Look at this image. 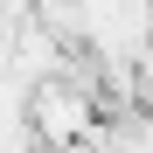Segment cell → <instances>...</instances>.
Here are the masks:
<instances>
[{
  "label": "cell",
  "instance_id": "6da1fadb",
  "mask_svg": "<svg viewBox=\"0 0 153 153\" xmlns=\"http://www.w3.org/2000/svg\"><path fill=\"white\" fill-rule=\"evenodd\" d=\"M42 125L56 139H76L91 125V97H76V91H42Z\"/></svg>",
  "mask_w": 153,
  "mask_h": 153
}]
</instances>
